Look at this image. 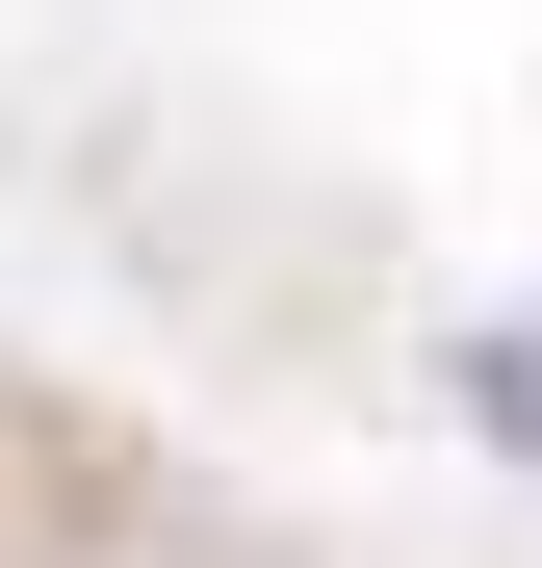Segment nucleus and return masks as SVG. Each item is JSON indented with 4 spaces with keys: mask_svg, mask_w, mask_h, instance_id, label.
Segmentation results:
<instances>
[{
    "mask_svg": "<svg viewBox=\"0 0 542 568\" xmlns=\"http://www.w3.org/2000/svg\"><path fill=\"white\" fill-rule=\"evenodd\" d=\"M466 388H491V439H542V336H491V362H466Z\"/></svg>",
    "mask_w": 542,
    "mask_h": 568,
    "instance_id": "nucleus-1",
    "label": "nucleus"
}]
</instances>
